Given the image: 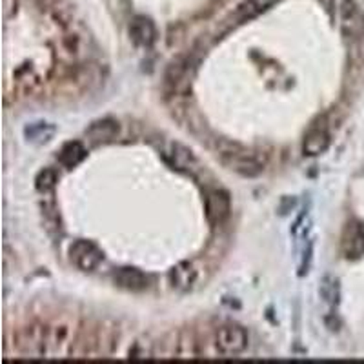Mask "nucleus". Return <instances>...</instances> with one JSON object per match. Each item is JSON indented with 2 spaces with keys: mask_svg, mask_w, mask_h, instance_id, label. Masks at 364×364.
I'll return each mask as SVG.
<instances>
[{
  "mask_svg": "<svg viewBox=\"0 0 364 364\" xmlns=\"http://www.w3.org/2000/svg\"><path fill=\"white\" fill-rule=\"evenodd\" d=\"M330 133L326 128H311L310 132L304 136V142H302V154L308 155V157H317V155H323L328 148H330Z\"/></svg>",
  "mask_w": 364,
  "mask_h": 364,
  "instance_id": "nucleus-10",
  "label": "nucleus"
},
{
  "mask_svg": "<svg viewBox=\"0 0 364 364\" xmlns=\"http://www.w3.org/2000/svg\"><path fill=\"white\" fill-rule=\"evenodd\" d=\"M171 284L173 288H178V290H188L191 284L197 279V273H195L193 266L188 264V262H182V264L175 266L170 273Z\"/></svg>",
  "mask_w": 364,
  "mask_h": 364,
  "instance_id": "nucleus-16",
  "label": "nucleus"
},
{
  "mask_svg": "<svg viewBox=\"0 0 364 364\" xmlns=\"http://www.w3.org/2000/svg\"><path fill=\"white\" fill-rule=\"evenodd\" d=\"M87 151L86 148L82 146V142L79 141H71L68 144L63 146L60 149V154H58V162L64 166V168H75V166H79L80 162L86 159Z\"/></svg>",
  "mask_w": 364,
  "mask_h": 364,
  "instance_id": "nucleus-12",
  "label": "nucleus"
},
{
  "mask_svg": "<svg viewBox=\"0 0 364 364\" xmlns=\"http://www.w3.org/2000/svg\"><path fill=\"white\" fill-rule=\"evenodd\" d=\"M117 135H119V124H117V120L113 119L97 120V122H93V124L86 129V136L91 142H95V144L113 141Z\"/></svg>",
  "mask_w": 364,
  "mask_h": 364,
  "instance_id": "nucleus-11",
  "label": "nucleus"
},
{
  "mask_svg": "<svg viewBox=\"0 0 364 364\" xmlns=\"http://www.w3.org/2000/svg\"><path fill=\"white\" fill-rule=\"evenodd\" d=\"M129 35L132 41L141 48H151L157 41V28H155L154 21L146 15H136L133 21L129 22Z\"/></svg>",
  "mask_w": 364,
  "mask_h": 364,
  "instance_id": "nucleus-7",
  "label": "nucleus"
},
{
  "mask_svg": "<svg viewBox=\"0 0 364 364\" xmlns=\"http://www.w3.org/2000/svg\"><path fill=\"white\" fill-rule=\"evenodd\" d=\"M232 211V203L228 193L219 190H213L206 197V215L211 224H223L230 217Z\"/></svg>",
  "mask_w": 364,
  "mask_h": 364,
  "instance_id": "nucleus-8",
  "label": "nucleus"
},
{
  "mask_svg": "<svg viewBox=\"0 0 364 364\" xmlns=\"http://www.w3.org/2000/svg\"><path fill=\"white\" fill-rule=\"evenodd\" d=\"M166 159L177 170H191V166L197 164V161H195L190 149H186L181 144H171L170 151H166Z\"/></svg>",
  "mask_w": 364,
  "mask_h": 364,
  "instance_id": "nucleus-14",
  "label": "nucleus"
},
{
  "mask_svg": "<svg viewBox=\"0 0 364 364\" xmlns=\"http://www.w3.org/2000/svg\"><path fill=\"white\" fill-rule=\"evenodd\" d=\"M113 281H115L117 286L129 291H142L148 288V275L139 268H132V266L117 269L113 273Z\"/></svg>",
  "mask_w": 364,
  "mask_h": 364,
  "instance_id": "nucleus-9",
  "label": "nucleus"
},
{
  "mask_svg": "<svg viewBox=\"0 0 364 364\" xmlns=\"http://www.w3.org/2000/svg\"><path fill=\"white\" fill-rule=\"evenodd\" d=\"M341 252L348 261H357L364 255V224L360 220H350L341 235Z\"/></svg>",
  "mask_w": 364,
  "mask_h": 364,
  "instance_id": "nucleus-5",
  "label": "nucleus"
},
{
  "mask_svg": "<svg viewBox=\"0 0 364 364\" xmlns=\"http://www.w3.org/2000/svg\"><path fill=\"white\" fill-rule=\"evenodd\" d=\"M269 4H272V0H245V2L237 8V11L233 13V17H235L237 22L252 21L257 15H261Z\"/></svg>",
  "mask_w": 364,
  "mask_h": 364,
  "instance_id": "nucleus-15",
  "label": "nucleus"
},
{
  "mask_svg": "<svg viewBox=\"0 0 364 364\" xmlns=\"http://www.w3.org/2000/svg\"><path fill=\"white\" fill-rule=\"evenodd\" d=\"M18 346L28 355H46L50 346V328L41 324L26 326L18 336Z\"/></svg>",
  "mask_w": 364,
  "mask_h": 364,
  "instance_id": "nucleus-4",
  "label": "nucleus"
},
{
  "mask_svg": "<svg viewBox=\"0 0 364 364\" xmlns=\"http://www.w3.org/2000/svg\"><path fill=\"white\" fill-rule=\"evenodd\" d=\"M226 164L230 166V170L237 171L242 177H257L264 170L266 159L257 151H239V154H228Z\"/></svg>",
  "mask_w": 364,
  "mask_h": 364,
  "instance_id": "nucleus-6",
  "label": "nucleus"
},
{
  "mask_svg": "<svg viewBox=\"0 0 364 364\" xmlns=\"http://www.w3.org/2000/svg\"><path fill=\"white\" fill-rule=\"evenodd\" d=\"M55 132H57V128L50 122H33V124L26 126L24 135L33 144H46L53 139Z\"/></svg>",
  "mask_w": 364,
  "mask_h": 364,
  "instance_id": "nucleus-13",
  "label": "nucleus"
},
{
  "mask_svg": "<svg viewBox=\"0 0 364 364\" xmlns=\"http://www.w3.org/2000/svg\"><path fill=\"white\" fill-rule=\"evenodd\" d=\"M331 13L346 38H360L364 35V13L355 0H331Z\"/></svg>",
  "mask_w": 364,
  "mask_h": 364,
  "instance_id": "nucleus-1",
  "label": "nucleus"
},
{
  "mask_svg": "<svg viewBox=\"0 0 364 364\" xmlns=\"http://www.w3.org/2000/svg\"><path fill=\"white\" fill-rule=\"evenodd\" d=\"M215 348L223 355H239L248 348V333L239 324H223L215 333Z\"/></svg>",
  "mask_w": 364,
  "mask_h": 364,
  "instance_id": "nucleus-2",
  "label": "nucleus"
},
{
  "mask_svg": "<svg viewBox=\"0 0 364 364\" xmlns=\"http://www.w3.org/2000/svg\"><path fill=\"white\" fill-rule=\"evenodd\" d=\"M58 182V173L53 168H44L42 171H38L37 178H35V188H37L41 193H48V191L53 190Z\"/></svg>",
  "mask_w": 364,
  "mask_h": 364,
  "instance_id": "nucleus-17",
  "label": "nucleus"
},
{
  "mask_svg": "<svg viewBox=\"0 0 364 364\" xmlns=\"http://www.w3.org/2000/svg\"><path fill=\"white\" fill-rule=\"evenodd\" d=\"M37 2L42 6V8H55L60 0H37Z\"/></svg>",
  "mask_w": 364,
  "mask_h": 364,
  "instance_id": "nucleus-20",
  "label": "nucleus"
},
{
  "mask_svg": "<svg viewBox=\"0 0 364 364\" xmlns=\"http://www.w3.org/2000/svg\"><path fill=\"white\" fill-rule=\"evenodd\" d=\"M70 259L82 272H93L104 261V253L91 240H75L70 248Z\"/></svg>",
  "mask_w": 364,
  "mask_h": 364,
  "instance_id": "nucleus-3",
  "label": "nucleus"
},
{
  "mask_svg": "<svg viewBox=\"0 0 364 364\" xmlns=\"http://www.w3.org/2000/svg\"><path fill=\"white\" fill-rule=\"evenodd\" d=\"M318 294H321V297H323L328 304H333V306H336L337 302H339V284H337L336 279L326 275V277L323 279V282H321Z\"/></svg>",
  "mask_w": 364,
  "mask_h": 364,
  "instance_id": "nucleus-18",
  "label": "nucleus"
},
{
  "mask_svg": "<svg viewBox=\"0 0 364 364\" xmlns=\"http://www.w3.org/2000/svg\"><path fill=\"white\" fill-rule=\"evenodd\" d=\"M17 13V0H4V18H9Z\"/></svg>",
  "mask_w": 364,
  "mask_h": 364,
  "instance_id": "nucleus-19",
  "label": "nucleus"
}]
</instances>
